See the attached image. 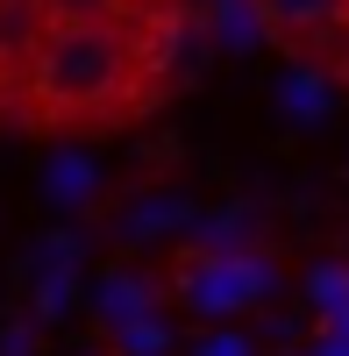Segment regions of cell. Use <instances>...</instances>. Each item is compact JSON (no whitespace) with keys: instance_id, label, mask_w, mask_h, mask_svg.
Returning a JSON list of instances; mask_svg holds the SVG:
<instances>
[{"instance_id":"obj_14","label":"cell","mask_w":349,"mask_h":356,"mask_svg":"<svg viewBox=\"0 0 349 356\" xmlns=\"http://www.w3.org/2000/svg\"><path fill=\"white\" fill-rule=\"evenodd\" d=\"M193 356H257V342L243 328H207V335L193 342Z\"/></svg>"},{"instance_id":"obj_15","label":"cell","mask_w":349,"mask_h":356,"mask_svg":"<svg viewBox=\"0 0 349 356\" xmlns=\"http://www.w3.org/2000/svg\"><path fill=\"white\" fill-rule=\"evenodd\" d=\"M0 356H36V321H8L0 328Z\"/></svg>"},{"instance_id":"obj_5","label":"cell","mask_w":349,"mask_h":356,"mask_svg":"<svg viewBox=\"0 0 349 356\" xmlns=\"http://www.w3.org/2000/svg\"><path fill=\"white\" fill-rule=\"evenodd\" d=\"M43 200L57 207V214L93 207V200H100V157H86V150H57V157H43Z\"/></svg>"},{"instance_id":"obj_12","label":"cell","mask_w":349,"mask_h":356,"mask_svg":"<svg viewBox=\"0 0 349 356\" xmlns=\"http://www.w3.org/2000/svg\"><path fill=\"white\" fill-rule=\"evenodd\" d=\"M114 349H122V356H171V321H164V307L143 314V321H129V328H114Z\"/></svg>"},{"instance_id":"obj_16","label":"cell","mask_w":349,"mask_h":356,"mask_svg":"<svg viewBox=\"0 0 349 356\" xmlns=\"http://www.w3.org/2000/svg\"><path fill=\"white\" fill-rule=\"evenodd\" d=\"M321 335H335V342H349V307H342V314H328V321H321Z\"/></svg>"},{"instance_id":"obj_8","label":"cell","mask_w":349,"mask_h":356,"mask_svg":"<svg viewBox=\"0 0 349 356\" xmlns=\"http://www.w3.org/2000/svg\"><path fill=\"white\" fill-rule=\"evenodd\" d=\"M207 29H214V43L221 50H236V57H250V50H264V15H257V0H207Z\"/></svg>"},{"instance_id":"obj_3","label":"cell","mask_w":349,"mask_h":356,"mask_svg":"<svg viewBox=\"0 0 349 356\" xmlns=\"http://www.w3.org/2000/svg\"><path fill=\"white\" fill-rule=\"evenodd\" d=\"M193 214L200 207L186 193H143V200H129V214L114 221V235H122V243H164V235H186Z\"/></svg>"},{"instance_id":"obj_10","label":"cell","mask_w":349,"mask_h":356,"mask_svg":"<svg viewBox=\"0 0 349 356\" xmlns=\"http://www.w3.org/2000/svg\"><path fill=\"white\" fill-rule=\"evenodd\" d=\"M43 8H36V0H0V57H22V65H29V50H36L43 43Z\"/></svg>"},{"instance_id":"obj_2","label":"cell","mask_w":349,"mask_h":356,"mask_svg":"<svg viewBox=\"0 0 349 356\" xmlns=\"http://www.w3.org/2000/svg\"><path fill=\"white\" fill-rule=\"evenodd\" d=\"M278 292V264L264 250H243V257H193L179 271V300L200 321H236L243 307L271 300Z\"/></svg>"},{"instance_id":"obj_7","label":"cell","mask_w":349,"mask_h":356,"mask_svg":"<svg viewBox=\"0 0 349 356\" xmlns=\"http://www.w3.org/2000/svg\"><path fill=\"white\" fill-rule=\"evenodd\" d=\"M193 243H200V257H243V250H257V207H214V214H193Z\"/></svg>"},{"instance_id":"obj_13","label":"cell","mask_w":349,"mask_h":356,"mask_svg":"<svg viewBox=\"0 0 349 356\" xmlns=\"http://www.w3.org/2000/svg\"><path fill=\"white\" fill-rule=\"evenodd\" d=\"M50 29H72V22H122V0H36Z\"/></svg>"},{"instance_id":"obj_11","label":"cell","mask_w":349,"mask_h":356,"mask_svg":"<svg viewBox=\"0 0 349 356\" xmlns=\"http://www.w3.org/2000/svg\"><path fill=\"white\" fill-rule=\"evenodd\" d=\"M307 307L321 314V321L349 307V264H342V257H321V264L307 271Z\"/></svg>"},{"instance_id":"obj_4","label":"cell","mask_w":349,"mask_h":356,"mask_svg":"<svg viewBox=\"0 0 349 356\" xmlns=\"http://www.w3.org/2000/svg\"><path fill=\"white\" fill-rule=\"evenodd\" d=\"M157 307H164V292L150 271H100V285H93V314L107 328H129V321L157 314Z\"/></svg>"},{"instance_id":"obj_17","label":"cell","mask_w":349,"mask_h":356,"mask_svg":"<svg viewBox=\"0 0 349 356\" xmlns=\"http://www.w3.org/2000/svg\"><path fill=\"white\" fill-rule=\"evenodd\" d=\"M307 356H349V342H335V335H321V342H314Z\"/></svg>"},{"instance_id":"obj_1","label":"cell","mask_w":349,"mask_h":356,"mask_svg":"<svg viewBox=\"0 0 349 356\" xmlns=\"http://www.w3.org/2000/svg\"><path fill=\"white\" fill-rule=\"evenodd\" d=\"M29 100L43 114H93L107 100H122L136 86V36L122 22H72L43 29V43L29 50Z\"/></svg>"},{"instance_id":"obj_9","label":"cell","mask_w":349,"mask_h":356,"mask_svg":"<svg viewBox=\"0 0 349 356\" xmlns=\"http://www.w3.org/2000/svg\"><path fill=\"white\" fill-rule=\"evenodd\" d=\"M349 0H257L264 29H285V36H307V29H328Z\"/></svg>"},{"instance_id":"obj_6","label":"cell","mask_w":349,"mask_h":356,"mask_svg":"<svg viewBox=\"0 0 349 356\" xmlns=\"http://www.w3.org/2000/svg\"><path fill=\"white\" fill-rule=\"evenodd\" d=\"M278 114L293 129H314V122H328L335 114V79L328 72H314V65H293L278 79Z\"/></svg>"}]
</instances>
